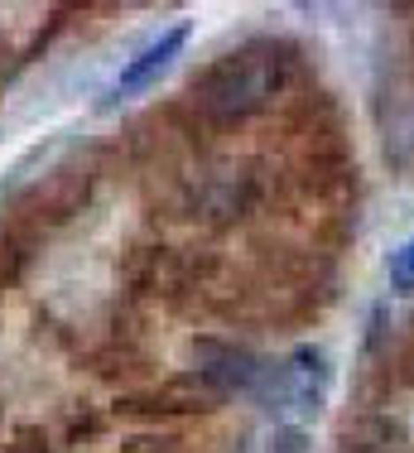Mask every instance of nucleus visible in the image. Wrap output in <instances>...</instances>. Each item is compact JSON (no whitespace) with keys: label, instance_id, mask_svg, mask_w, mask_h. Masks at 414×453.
Here are the masks:
<instances>
[{"label":"nucleus","instance_id":"nucleus-1","mask_svg":"<svg viewBox=\"0 0 414 453\" xmlns=\"http://www.w3.org/2000/svg\"><path fill=\"white\" fill-rule=\"evenodd\" d=\"M275 63L256 58V53H242V58H226L217 68L203 73L198 82V106L212 121H242V116L260 111L275 92Z\"/></svg>","mask_w":414,"mask_h":453},{"label":"nucleus","instance_id":"nucleus-3","mask_svg":"<svg viewBox=\"0 0 414 453\" xmlns=\"http://www.w3.org/2000/svg\"><path fill=\"white\" fill-rule=\"evenodd\" d=\"M183 39H188V25H173V29H165V35L155 39V44H145V49H140L135 58H130L126 68H121V78H116V88H111V96H130V92L150 88V82H155L159 73H165L169 63L179 58Z\"/></svg>","mask_w":414,"mask_h":453},{"label":"nucleus","instance_id":"nucleus-2","mask_svg":"<svg viewBox=\"0 0 414 453\" xmlns=\"http://www.w3.org/2000/svg\"><path fill=\"white\" fill-rule=\"evenodd\" d=\"M198 376L222 395H232V391H250L260 381V366L250 352H236L226 342H198Z\"/></svg>","mask_w":414,"mask_h":453},{"label":"nucleus","instance_id":"nucleus-4","mask_svg":"<svg viewBox=\"0 0 414 453\" xmlns=\"http://www.w3.org/2000/svg\"><path fill=\"white\" fill-rule=\"evenodd\" d=\"M390 285L405 289V295L414 289V242H405L395 256H390Z\"/></svg>","mask_w":414,"mask_h":453},{"label":"nucleus","instance_id":"nucleus-5","mask_svg":"<svg viewBox=\"0 0 414 453\" xmlns=\"http://www.w3.org/2000/svg\"><path fill=\"white\" fill-rule=\"evenodd\" d=\"M5 453H49V439H43V429H19Z\"/></svg>","mask_w":414,"mask_h":453}]
</instances>
